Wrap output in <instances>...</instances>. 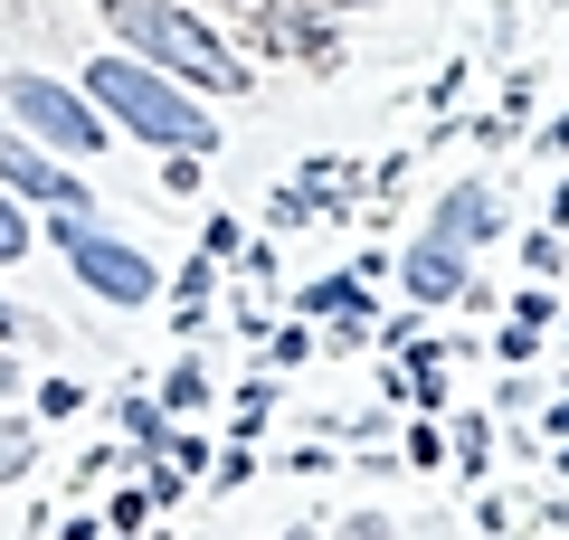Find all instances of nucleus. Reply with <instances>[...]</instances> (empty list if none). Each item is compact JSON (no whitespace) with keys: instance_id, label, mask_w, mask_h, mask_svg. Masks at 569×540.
I'll return each mask as SVG.
<instances>
[{"instance_id":"obj_13","label":"nucleus","mask_w":569,"mask_h":540,"mask_svg":"<svg viewBox=\"0 0 569 540\" xmlns=\"http://www.w3.org/2000/svg\"><path fill=\"white\" fill-rule=\"evenodd\" d=\"M456 464H466V474H485V418H456Z\"/></svg>"},{"instance_id":"obj_9","label":"nucleus","mask_w":569,"mask_h":540,"mask_svg":"<svg viewBox=\"0 0 569 540\" xmlns=\"http://www.w3.org/2000/svg\"><path fill=\"white\" fill-rule=\"evenodd\" d=\"M123 427H133V446H152V456H171V446H181V437H171V418H162L152 399H133V408H123Z\"/></svg>"},{"instance_id":"obj_2","label":"nucleus","mask_w":569,"mask_h":540,"mask_svg":"<svg viewBox=\"0 0 569 540\" xmlns=\"http://www.w3.org/2000/svg\"><path fill=\"white\" fill-rule=\"evenodd\" d=\"M96 10H104V29H114L133 58L171 67L181 86H209V96H238V86H247V67L228 58V39L209 20H190L181 0H96Z\"/></svg>"},{"instance_id":"obj_7","label":"nucleus","mask_w":569,"mask_h":540,"mask_svg":"<svg viewBox=\"0 0 569 540\" xmlns=\"http://www.w3.org/2000/svg\"><path fill=\"white\" fill-rule=\"evenodd\" d=\"M437 238H456V247H485V238H503V200H493L485 180H456L447 200H437Z\"/></svg>"},{"instance_id":"obj_12","label":"nucleus","mask_w":569,"mask_h":540,"mask_svg":"<svg viewBox=\"0 0 569 540\" xmlns=\"http://www.w3.org/2000/svg\"><path fill=\"white\" fill-rule=\"evenodd\" d=\"M29 238H39V228H29V209H20V200H0V266L20 257V247H29Z\"/></svg>"},{"instance_id":"obj_1","label":"nucleus","mask_w":569,"mask_h":540,"mask_svg":"<svg viewBox=\"0 0 569 540\" xmlns=\"http://www.w3.org/2000/svg\"><path fill=\"white\" fill-rule=\"evenodd\" d=\"M86 96H96L114 123H133L142 142H162V152H209V142H219V123L181 96V77L152 67V58H133V48H114V58L86 67Z\"/></svg>"},{"instance_id":"obj_10","label":"nucleus","mask_w":569,"mask_h":540,"mask_svg":"<svg viewBox=\"0 0 569 540\" xmlns=\"http://www.w3.org/2000/svg\"><path fill=\"white\" fill-rule=\"evenodd\" d=\"M29 456H39V437H29L20 418H0V483H20V474H29Z\"/></svg>"},{"instance_id":"obj_6","label":"nucleus","mask_w":569,"mask_h":540,"mask_svg":"<svg viewBox=\"0 0 569 540\" xmlns=\"http://www.w3.org/2000/svg\"><path fill=\"white\" fill-rule=\"evenodd\" d=\"M399 276H408V294H418V303H466V294H475V284H466V247H456V238H437V228H427V238L408 247V266H399Z\"/></svg>"},{"instance_id":"obj_4","label":"nucleus","mask_w":569,"mask_h":540,"mask_svg":"<svg viewBox=\"0 0 569 540\" xmlns=\"http://www.w3.org/2000/svg\"><path fill=\"white\" fill-rule=\"evenodd\" d=\"M0 104L29 123V133L48 142V152H104V104L96 96H77V86H58V77H29V67H10L0 77Z\"/></svg>"},{"instance_id":"obj_18","label":"nucleus","mask_w":569,"mask_h":540,"mask_svg":"<svg viewBox=\"0 0 569 540\" xmlns=\"http://www.w3.org/2000/svg\"><path fill=\"white\" fill-rule=\"evenodd\" d=\"M323 10H351V0H323Z\"/></svg>"},{"instance_id":"obj_19","label":"nucleus","mask_w":569,"mask_h":540,"mask_svg":"<svg viewBox=\"0 0 569 540\" xmlns=\"http://www.w3.org/2000/svg\"><path fill=\"white\" fill-rule=\"evenodd\" d=\"M284 540H305V531H284Z\"/></svg>"},{"instance_id":"obj_17","label":"nucleus","mask_w":569,"mask_h":540,"mask_svg":"<svg viewBox=\"0 0 569 540\" xmlns=\"http://www.w3.org/2000/svg\"><path fill=\"white\" fill-rule=\"evenodd\" d=\"M0 341H20V303H0Z\"/></svg>"},{"instance_id":"obj_14","label":"nucleus","mask_w":569,"mask_h":540,"mask_svg":"<svg viewBox=\"0 0 569 540\" xmlns=\"http://www.w3.org/2000/svg\"><path fill=\"white\" fill-rule=\"evenodd\" d=\"M550 313H560V294H541V284H531V294H522V303H512V322H531V332H541V322H550Z\"/></svg>"},{"instance_id":"obj_5","label":"nucleus","mask_w":569,"mask_h":540,"mask_svg":"<svg viewBox=\"0 0 569 540\" xmlns=\"http://www.w3.org/2000/svg\"><path fill=\"white\" fill-rule=\"evenodd\" d=\"M0 180H10L20 200H58V209H86V219H96L86 180L67 171V161H48V142H39V133H29V142H0Z\"/></svg>"},{"instance_id":"obj_15","label":"nucleus","mask_w":569,"mask_h":540,"mask_svg":"<svg viewBox=\"0 0 569 540\" xmlns=\"http://www.w3.org/2000/svg\"><path fill=\"white\" fill-rule=\"evenodd\" d=\"M342 540H399V531H389V512H351V521H342Z\"/></svg>"},{"instance_id":"obj_11","label":"nucleus","mask_w":569,"mask_h":540,"mask_svg":"<svg viewBox=\"0 0 569 540\" xmlns=\"http://www.w3.org/2000/svg\"><path fill=\"white\" fill-rule=\"evenodd\" d=\"M200 399H209V370H200V360H181V370L162 380V408H200Z\"/></svg>"},{"instance_id":"obj_16","label":"nucleus","mask_w":569,"mask_h":540,"mask_svg":"<svg viewBox=\"0 0 569 540\" xmlns=\"http://www.w3.org/2000/svg\"><path fill=\"white\" fill-rule=\"evenodd\" d=\"M10 389H20V360H10V341H0V399H10Z\"/></svg>"},{"instance_id":"obj_3","label":"nucleus","mask_w":569,"mask_h":540,"mask_svg":"<svg viewBox=\"0 0 569 540\" xmlns=\"http://www.w3.org/2000/svg\"><path fill=\"white\" fill-rule=\"evenodd\" d=\"M48 238H58V257H67V276L86 284V294L96 303H123V313H133V303H152V257H142V247H123V238H104L96 219H86V209H58V228H48Z\"/></svg>"},{"instance_id":"obj_8","label":"nucleus","mask_w":569,"mask_h":540,"mask_svg":"<svg viewBox=\"0 0 569 540\" xmlns=\"http://www.w3.org/2000/svg\"><path fill=\"white\" fill-rule=\"evenodd\" d=\"M305 313H361V276H323V284H305Z\"/></svg>"}]
</instances>
